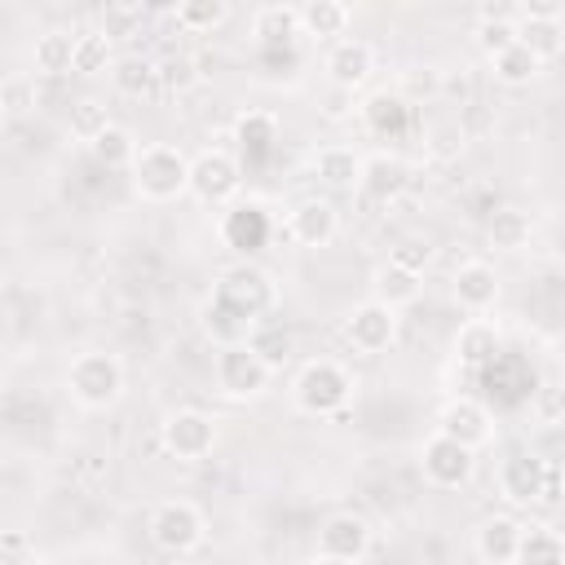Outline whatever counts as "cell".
Masks as SVG:
<instances>
[{
    "instance_id": "cell-40",
    "label": "cell",
    "mask_w": 565,
    "mask_h": 565,
    "mask_svg": "<svg viewBox=\"0 0 565 565\" xmlns=\"http://www.w3.org/2000/svg\"><path fill=\"white\" fill-rule=\"evenodd\" d=\"M141 18H146V9H141V4H106V9H102V31H106L110 40L137 35Z\"/></svg>"
},
{
    "instance_id": "cell-13",
    "label": "cell",
    "mask_w": 565,
    "mask_h": 565,
    "mask_svg": "<svg viewBox=\"0 0 565 565\" xmlns=\"http://www.w3.org/2000/svg\"><path fill=\"white\" fill-rule=\"evenodd\" d=\"M450 291H455V305L472 318L490 313L494 300H499V274L486 265V260H463L450 278Z\"/></svg>"
},
{
    "instance_id": "cell-24",
    "label": "cell",
    "mask_w": 565,
    "mask_h": 565,
    "mask_svg": "<svg viewBox=\"0 0 565 565\" xmlns=\"http://www.w3.org/2000/svg\"><path fill=\"white\" fill-rule=\"evenodd\" d=\"M499 344L503 340H499V327L490 318H468L455 335V353L463 366H490L499 358Z\"/></svg>"
},
{
    "instance_id": "cell-18",
    "label": "cell",
    "mask_w": 565,
    "mask_h": 565,
    "mask_svg": "<svg viewBox=\"0 0 565 565\" xmlns=\"http://www.w3.org/2000/svg\"><path fill=\"white\" fill-rule=\"evenodd\" d=\"M424 291V274L397 265V260H384L375 274H371V300L388 305V309H402V305H415Z\"/></svg>"
},
{
    "instance_id": "cell-30",
    "label": "cell",
    "mask_w": 565,
    "mask_h": 565,
    "mask_svg": "<svg viewBox=\"0 0 565 565\" xmlns=\"http://www.w3.org/2000/svg\"><path fill=\"white\" fill-rule=\"evenodd\" d=\"M137 137L124 128V124H110L93 146H88V154L102 163V168H132L137 163Z\"/></svg>"
},
{
    "instance_id": "cell-10",
    "label": "cell",
    "mask_w": 565,
    "mask_h": 565,
    "mask_svg": "<svg viewBox=\"0 0 565 565\" xmlns=\"http://www.w3.org/2000/svg\"><path fill=\"white\" fill-rule=\"evenodd\" d=\"M419 468H424V477H428L437 490H459V486H468L472 472H477V450H468V446H459V441L433 433V437L419 446Z\"/></svg>"
},
{
    "instance_id": "cell-32",
    "label": "cell",
    "mask_w": 565,
    "mask_h": 565,
    "mask_svg": "<svg viewBox=\"0 0 565 565\" xmlns=\"http://www.w3.org/2000/svg\"><path fill=\"white\" fill-rule=\"evenodd\" d=\"M486 234H490V243L499 252H516V247L530 243V216L521 207H499V212H490Z\"/></svg>"
},
{
    "instance_id": "cell-4",
    "label": "cell",
    "mask_w": 565,
    "mask_h": 565,
    "mask_svg": "<svg viewBox=\"0 0 565 565\" xmlns=\"http://www.w3.org/2000/svg\"><path fill=\"white\" fill-rule=\"evenodd\" d=\"M212 300H221L225 309H234L238 318H247L252 327H260V318L274 309L278 291H274V278L260 265L243 260V265H230L221 274V282L212 287Z\"/></svg>"
},
{
    "instance_id": "cell-41",
    "label": "cell",
    "mask_w": 565,
    "mask_h": 565,
    "mask_svg": "<svg viewBox=\"0 0 565 565\" xmlns=\"http://www.w3.org/2000/svg\"><path fill=\"white\" fill-rule=\"evenodd\" d=\"M159 79H163L168 88H190V84L199 79V71H194L190 57H168V62H159Z\"/></svg>"
},
{
    "instance_id": "cell-9",
    "label": "cell",
    "mask_w": 565,
    "mask_h": 565,
    "mask_svg": "<svg viewBox=\"0 0 565 565\" xmlns=\"http://www.w3.org/2000/svg\"><path fill=\"white\" fill-rule=\"evenodd\" d=\"M159 446H163L172 459H185V463L207 459L212 446H216V419H212L207 411H194V406L172 411V415L159 424Z\"/></svg>"
},
{
    "instance_id": "cell-33",
    "label": "cell",
    "mask_w": 565,
    "mask_h": 565,
    "mask_svg": "<svg viewBox=\"0 0 565 565\" xmlns=\"http://www.w3.org/2000/svg\"><path fill=\"white\" fill-rule=\"evenodd\" d=\"M225 18H230L225 0H185V4H177V26L194 31V35H207V31L225 26Z\"/></svg>"
},
{
    "instance_id": "cell-48",
    "label": "cell",
    "mask_w": 565,
    "mask_h": 565,
    "mask_svg": "<svg viewBox=\"0 0 565 565\" xmlns=\"http://www.w3.org/2000/svg\"><path fill=\"white\" fill-rule=\"evenodd\" d=\"M561 494H565V472H561Z\"/></svg>"
},
{
    "instance_id": "cell-47",
    "label": "cell",
    "mask_w": 565,
    "mask_h": 565,
    "mask_svg": "<svg viewBox=\"0 0 565 565\" xmlns=\"http://www.w3.org/2000/svg\"><path fill=\"white\" fill-rule=\"evenodd\" d=\"M22 565H53V561H44V556H26Z\"/></svg>"
},
{
    "instance_id": "cell-7",
    "label": "cell",
    "mask_w": 565,
    "mask_h": 565,
    "mask_svg": "<svg viewBox=\"0 0 565 565\" xmlns=\"http://www.w3.org/2000/svg\"><path fill=\"white\" fill-rule=\"evenodd\" d=\"M203 512L190 503V499H163L154 512H150V539L159 552L168 556H185L203 543Z\"/></svg>"
},
{
    "instance_id": "cell-46",
    "label": "cell",
    "mask_w": 565,
    "mask_h": 565,
    "mask_svg": "<svg viewBox=\"0 0 565 565\" xmlns=\"http://www.w3.org/2000/svg\"><path fill=\"white\" fill-rule=\"evenodd\" d=\"M313 565H362V561H344V556H322V552H318Z\"/></svg>"
},
{
    "instance_id": "cell-14",
    "label": "cell",
    "mask_w": 565,
    "mask_h": 565,
    "mask_svg": "<svg viewBox=\"0 0 565 565\" xmlns=\"http://www.w3.org/2000/svg\"><path fill=\"white\" fill-rule=\"evenodd\" d=\"M375 71V49L358 35H344L327 49V84H340V88H353L366 84V75Z\"/></svg>"
},
{
    "instance_id": "cell-39",
    "label": "cell",
    "mask_w": 565,
    "mask_h": 565,
    "mask_svg": "<svg viewBox=\"0 0 565 565\" xmlns=\"http://www.w3.org/2000/svg\"><path fill=\"white\" fill-rule=\"evenodd\" d=\"M0 110H4V119L31 115V110H35V84H31L26 75H9V79L0 84Z\"/></svg>"
},
{
    "instance_id": "cell-38",
    "label": "cell",
    "mask_w": 565,
    "mask_h": 565,
    "mask_svg": "<svg viewBox=\"0 0 565 565\" xmlns=\"http://www.w3.org/2000/svg\"><path fill=\"white\" fill-rule=\"evenodd\" d=\"M274 371H282L287 362H291V349H296V340H291V331H278V327H256L252 331V340H247Z\"/></svg>"
},
{
    "instance_id": "cell-21",
    "label": "cell",
    "mask_w": 565,
    "mask_h": 565,
    "mask_svg": "<svg viewBox=\"0 0 565 565\" xmlns=\"http://www.w3.org/2000/svg\"><path fill=\"white\" fill-rule=\"evenodd\" d=\"M252 35L256 44L269 53V49H287L296 35H300V9L296 4H265L252 13Z\"/></svg>"
},
{
    "instance_id": "cell-29",
    "label": "cell",
    "mask_w": 565,
    "mask_h": 565,
    "mask_svg": "<svg viewBox=\"0 0 565 565\" xmlns=\"http://www.w3.org/2000/svg\"><path fill=\"white\" fill-rule=\"evenodd\" d=\"M234 141L247 150V154H269V146L278 141V119L269 110H243L234 119Z\"/></svg>"
},
{
    "instance_id": "cell-5",
    "label": "cell",
    "mask_w": 565,
    "mask_h": 565,
    "mask_svg": "<svg viewBox=\"0 0 565 565\" xmlns=\"http://www.w3.org/2000/svg\"><path fill=\"white\" fill-rule=\"evenodd\" d=\"M212 380L225 397L243 402V397H260L274 380V366L252 349V344H230V349H216L212 358Z\"/></svg>"
},
{
    "instance_id": "cell-37",
    "label": "cell",
    "mask_w": 565,
    "mask_h": 565,
    "mask_svg": "<svg viewBox=\"0 0 565 565\" xmlns=\"http://www.w3.org/2000/svg\"><path fill=\"white\" fill-rule=\"evenodd\" d=\"M521 40V22H512V18H481L477 22V49L486 53V57H499L503 49H512Z\"/></svg>"
},
{
    "instance_id": "cell-22",
    "label": "cell",
    "mask_w": 565,
    "mask_h": 565,
    "mask_svg": "<svg viewBox=\"0 0 565 565\" xmlns=\"http://www.w3.org/2000/svg\"><path fill=\"white\" fill-rule=\"evenodd\" d=\"M521 521L512 516H490L477 530V556L490 565H516V547H521Z\"/></svg>"
},
{
    "instance_id": "cell-23",
    "label": "cell",
    "mask_w": 565,
    "mask_h": 565,
    "mask_svg": "<svg viewBox=\"0 0 565 565\" xmlns=\"http://www.w3.org/2000/svg\"><path fill=\"white\" fill-rule=\"evenodd\" d=\"M406 181H411V168L397 159V154H371L366 159V168H362V194L366 199H380V203H388V199H397L402 190H406Z\"/></svg>"
},
{
    "instance_id": "cell-11",
    "label": "cell",
    "mask_w": 565,
    "mask_h": 565,
    "mask_svg": "<svg viewBox=\"0 0 565 565\" xmlns=\"http://www.w3.org/2000/svg\"><path fill=\"white\" fill-rule=\"evenodd\" d=\"M344 335L358 353H384L397 340V309H388L380 300H366L344 318Z\"/></svg>"
},
{
    "instance_id": "cell-17",
    "label": "cell",
    "mask_w": 565,
    "mask_h": 565,
    "mask_svg": "<svg viewBox=\"0 0 565 565\" xmlns=\"http://www.w3.org/2000/svg\"><path fill=\"white\" fill-rule=\"evenodd\" d=\"M221 234H225V243L230 247H238V252H256L265 238H269V212L260 207V203H230V212H225V221H221Z\"/></svg>"
},
{
    "instance_id": "cell-44",
    "label": "cell",
    "mask_w": 565,
    "mask_h": 565,
    "mask_svg": "<svg viewBox=\"0 0 565 565\" xmlns=\"http://www.w3.org/2000/svg\"><path fill=\"white\" fill-rule=\"evenodd\" d=\"M428 243H397V252L388 256V260H397V265H406V269H415V274H424V265H428Z\"/></svg>"
},
{
    "instance_id": "cell-1",
    "label": "cell",
    "mask_w": 565,
    "mask_h": 565,
    "mask_svg": "<svg viewBox=\"0 0 565 565\" xmlns=\"http://www.w3.org/2000/svg\"><path fill=\"white\" fill-rule=\"evenodd\" d=\"M66 393L84 411H106L124 393V362L106 349H84L66 366Z\"/></svg>"
},
{
    "instance_id": "cell-36",
    "label": "cell",
    "mask_w": 565,
    "mask_h": 565,
    "mask_svg": "<svg viewBox=\"0 0 565 565\" xmlns=\"http://www.w3.org/2000/svg\"><path fill=\"white\" fill-rule=\"evenodd\" d=\"M521 44H525L539 62H552V57L565 49V26H561V22H521Z\"/></svg>"
},
{
    "instance_id": "cell-28",
    "label": "cell",
    "mask_w": 565,
    "mask_h": 565,
    "mask_svg": "<svg viewBox=\"0 0 565 565\" xmlns=\"http://www.w3.org/2000/svg\"><path fill=\"white\" fill-rule=\"evenodd\" d=\"M110 79H115V88H119L124 97H150L154 84H159V62L128 53V57H119V62L110 66Z\"/></svg>"
},
{
    "instance_id": "cell-26",
    "label": "cell",
    "mask_w": 565,
    "mask_h": 565,
    "mask_svg": "<svg viewBox=\"0 0 565 565\" xmlns=\"http://www.w3.org/2000/svg\"><path fill=\"white\" fill-rule=\"evenodd\" d=\"M31 66L40 75H66V71H75V35L71 31H44V35H35Z\"/></svg>"
},
{
    "instance_id": "cell-43",
    "label": "cell",
    "mask_w": 565,
    "mask_h": 565,
    "mask_svg": "<svg viewBox=\"0 0 565 565\" xmlns=\"http://www.w3.org/2000/svg\"><path fill=\"white\" fill-rule=\"evenodd\" d=\"M534 411H539L547 424L565 419V388H539V397H534Z\"/></svg>"
},
{
    "instance_id": "cell-31",
    "label": "cell",
    "mask_w": 565,
    "mask_h": 565,
    "mask_svg": "<svg viewBox=\"0 0 565 565\" xmlns=\"http://www.w3.org/2000/svg\"><path fill=\"white\" fill-rule=\"evenodd\" d=\"M539 66H543V62H539V57H534V53H530L521 40H516L512 49H503L499 57H490V71H494V79H499V84H508V88H521V84H530V79L539 75Z\"/></svg>"
},
{
    "instance_id": "cell-15",
    "label": "cell",
    "mask_w": 565,
    "mask_h": 565,
    "mask_svg": "<svg viewBox=\"0 0 565 565\" xmlns=\"http://www.w3.org/2000/svg\"><path fill=\"white\" fill-rule=\"evenodd\" d=\"M340 230V216L327 199H305L287 212V238L300 243V247H327Z\"/></svg>"
},
{
    "instance_id": "cell-34",
    "label": "cell",
    "mask_w": 565,
    "mask_h": 565,
    "mask_svg": "<svg viewBox=\"0 0 565 565\" xmlns=\"http://www.w3.org/2000/svg\"><path fill=\"white\" fill-rule=\"evenodd\" d=\"M106 66H115L110 35L106 31H75V75H97Z\"/></svg>"
},
{
    "instance_id": "cell-42",
    "label": "cell",
    "mask_w": 565,
    "mask_h": 565,
    "mask_svg": "<svg viewBox=\"0 0 565 565\" xmlns=\"http://www.w3.org/2000/svg\"><path fill=\"white\" fill-rule=\"evenodd\" d=\"M353 110H358V102H353V88L327 84V93H322V115H327V119H349Z\"/></svg>"
},
{
    "instance_id": "cell-6",
    "label": "cell",
    "mask_w": 565,
    "mask_h": 565,
    "mask_svg": "<svg viewBox=\"0 0 565 565\" xmlns=\"http://www.w3.org/2000/svg\"><path fill=\"white\" fill-rule=\"evenodd\" d=\"M238 190H243V163H238L230 150L212 146V150H199V154L190 159V194H194L199 203L225 207V203L238 199Z\"/></svg>"
},
{
    "instance_id": "cell-45",
    "label": "cell",
    "mask_w": 565,
    "mask_h": 565,
    "mask_svg": "<svg viewBox=\"0 0 565 565\" xmlns=\"http://www.w3.org/2000/svg\"><path fill=\"white\" fill-rule=\"evenodd\" d=\"M0 552H4V565H22L26 556H35L22 530H4V539H0Z\"/></svg>"
},
{
    "instance_id": "cell-27",
    "label": "cell",
    "mask_w": 565,
    "mask_h": 565,
    "mask_svg": "<svg viewBox=\"0 0 565 565\" xmlns=\"http://www.w3.org/2000/svg\"><path fill=\"white\" fill-rule=\"evenodd\" d=\"M516 565H565V539L547 525H525L521 547H516Z\"/></svg>"
},
{
    "instance_id": "cell-12",
    "label": "cell",
    "mask_w": 565,
    "mask_h": 565,
    "mask_svg": "<svg viewBox=\"0 0 565 565\" xmlns=\"http://www.w3.org/2000/svg\"><path fill=\"white\" fill-rule=\"evenodd\" d=\"M437 433L450 437V441H459V446H468V450H477V446H486L494 437V419H490V411L481 402L450 397L441 406V415H437Z\"/></svg>"
},
{
    "instance_id": "cell-25",
    "label": "cell",
    "mask_w": 565,
    "mask_h": 565,
    "mask_svg": "<svg viewBox=\"0 0 565 565\" xmlns=\"http://www.w3.org/2000/svg\"><path fill=\"white\" fill-rule=\"evenodd\" d=\"M344 26H349V4L340 0H305L300 4V35H313V40H344Z\"/></svg>"
},
{
    "instance_id": "cell-19",
    "label": "cell",
    "mask_w": 565,
    "mask_h": 565,
    "mask_svg": "<svg viewBox=\"0 0 565 565\" xmlns=\"http://www.w3.org/2000/svg\"><path fill=\"white\" fill-rule=\"evenodd\" d=\"M362 168H366V159L353 146H322L313 154V177L327 190H353V185H362Z\"/></svg>"
},
{
    "instance_id": "cell-2",
    "label": "cell",
    "mask_w": 565,
    "mask_h": 565,
    "mask_svg": "<svg viewBox=\"0 0 565 565\" xmlns=\"http://www.w3.org/2000/svg\"><path fill=\"white\" fill-rule=\"evenodd\" d=\"M132 190L150 203H168L190 190V154L172 141H150L137 150L132 163Z\"/></svg>"
},
{
    "instance_id": "cell-16",
    "label": "cell",
    "mask_w": 565,
    "mask_h": 565,
    "mask_svg": "<svg viewBox=\"0 0 565 565\" xmlns=\"http://www.w3.org/2000/svg\"><path fill=\"white\" fill-rule=\"evenodd\" d=\"M371 547V525L353 512H335L322 521L318 530V552L322 556H344V561H362Z\"/></svg>"
},
{
    "instance_id": "cell-3",
    "label": "cell",
    "mask_w": 565,
    "mask_h": 565,
    "mask_svg": "<svg viewBox=\"0 0 565 565\" xmlns=\"http://www.w3.org/2000/svg\"><path fill=\"white\" fill-rule=\"evenodd\" d=\"M353 375L335 362V358H313L300 366L291 393H296V406L313 419H327V415H340L349 402H353Z\"/></svg>"
},
{
    "instance_id": "cell-35",
    "label": "cell",
    "mask_w": 565,
    "mask_h": 565,
    "mask_svg": "<svg viewBox=\"0 0 565 565\" xmlns=\"http://www.w3.org/2000/svg\"><path fill=\"white\" fill-rule=\"evenodd\" d=\"M106 128H110V115H106V106H102L97 97H79V102L71 106V137H75V141L93 146Z\"/></svg>"
},
{
    "instance_id": "cell-8",
    "label": "cell",
    "mask_w": 565,
    "mask_h": 565,
    "mask_svg": "<svg viewBox=\"0 0 565 565\" xmlns=\"http://www.w3.org/2000/svg\"><path fill=\"white\" fill-rule=\"evenodd\" d=\"M499 490H503L508 503L530 508V503L552 499V490H561V472L539 455H512L499 468Z\"/></svg>"
},
{
    "instance_id": "cell-20",
    "label": "cell",
    "mask_w": 565,
    "mask_h": 565,
    "mask_svg": "<svg viewBox=\"0 0 565 565\" xmlns=\"http://www.w3.org/2000/svg\"><path fill=\"white\" fill-rule=\"evenodd\" d=\"M362 119H366V128H371L375 137L393 141V137H402V132L411 128L415 110H411V102H406V97H397V93H388V88H384V93H371V97H366Z\"/></svg>"
}]
</instances>
